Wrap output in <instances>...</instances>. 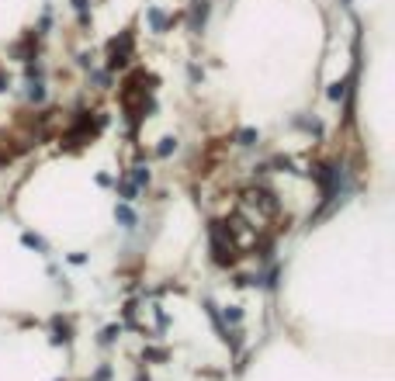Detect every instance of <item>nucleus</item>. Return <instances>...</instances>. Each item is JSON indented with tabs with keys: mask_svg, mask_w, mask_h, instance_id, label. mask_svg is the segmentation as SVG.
Listing matches in <instances>:
<instances>
[{
	"mask_svg": "<svg viewBox=\"0 0 395 381\" xmlns=\"http://www.w3.org/2000/svg\"><path fill=\"white\" fill-rule=\"evenodd\" d=\"M149 21H153V28H156V32H163V25H166V18H163L160 11H149Z\"/></svg>",
	"mask_w": 395,
	"mask_h": 381,
	"instance_id": "f03ea898",
	"label": "nucleus"
},
{
	"mask_svg": "<svg viewBox=\"0 0 395 381\" xmlns=\"http://www.w3.org/2000/svg\"><path fill=\"white\" fill-rule=\"evenodd\" d=\"M240 139H243V146H253V139H257V132H253V129H247V132H240Z\"/></svg>",
	"mask_w": 395,
	"mask_h": 381,
	"instance_id": "20e7f679",
	"label": "nucleus"
},
{
	"mask_svg": "<svg viewBox=\"0 0 395 381\" xmlns=\"http://www.w3.org/2000/svg\"><path fill=\"white\" fill-rule=\"evenodd\" d=\"M170 149H177V142H173V139H163V146H160V156H166Z\"/></svg>",
	"mask_w": 395,
	"mask_h": 381,
	"instance_id": "39448f33",
	"label": "nucleus"
},
{
	"mask_svg": "<svg viewBox=\"0 0 395 381\" xmlns=\"http://www.w3.org/2000/svg\"><path fill=\"white\" fill-rule=\"evenodd\" d=\"M115 215H118V222H122V225H125V229H135V215H132V212H128V208H125V205H122V208H118V212H115Z\"/></svg>",
	"mask_w": 395,
	"mask_h": 381,
	"instance_id": "f257e3e1",
	"label": "nucleus"
},
{
	"mask_svg": "<svg viewBox=\"0 0 395 381\" xmlns=\"http://www.w3.org/2000/svg\"><path fill=\"white\" fill-rule=\"evenodd\" d=\"M25 243H28V246H35V250H46V243H42L39 236H32V232H25Z\"/></svg>",
	"mask_w": 395,
	"mask_h": 381,
	"instance_id": "7ed1b4c3",
	"label": "nucleus"
}]
</instances>
